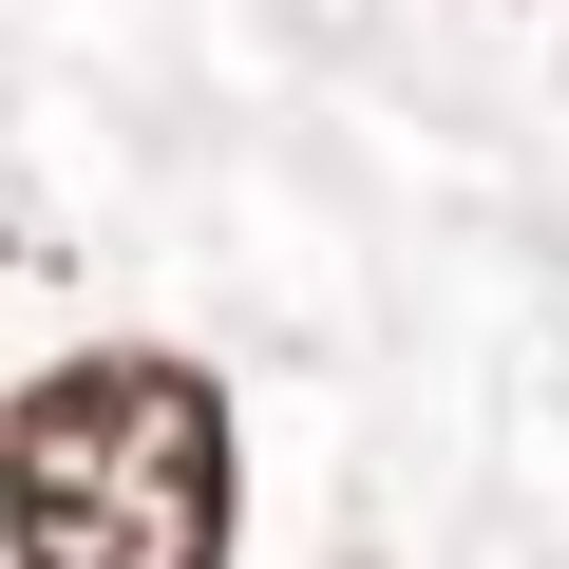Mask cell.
<instances>
[{
  "label": "cell",
  "mask_w": 569,
  "mask_h": 569,
  "mask_svg": "<svg viewBox=\"0 0 569 569\" xmlns=\"http://www.w3.org/2000/svg\"><path fill=\"white\" fill-rule=\"evenodd\" d=\"M0 550L20 569H228V399L152 342L0 399Z\"/></svg>",
  "instance_id": "cell-1"
}]
</instances>
